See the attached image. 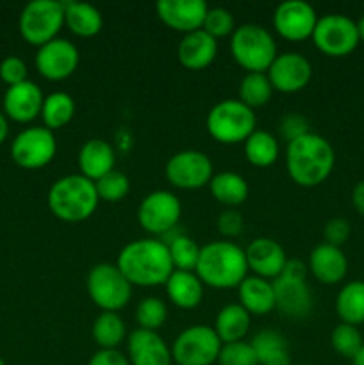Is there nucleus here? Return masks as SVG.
Here are the masks:
<instances>
[{
    "instance_id": "f257e3e1",
    "label": "nucleus",
    "mask_w": 364,
    "mask_h": 365,
    "mask_svg": "<svg viewBox=\"0 0 364 365\" xmlns=\"http://www.w3.org/2000/svg\"><path fill=\"white\" fill-rule=\"evenodd\" d=\"M118 269L131 285H164L175 271L168 246L161 239H136L125 245L118 255Z\"/></svg>"
},
{
    "instance_id": "f03ea898",
    "label": "nucleus",
    "mask_w": 364,
    "mask_h": 365,
    "mask_svg": "<svg viewBox=\"0 0 364 365\" xmlns=\"http://www.w3.org/2000/svg\"><path fill=\"white\" fill-rule=\"evenodd\" d=\"M335 153L330 143L320 134L302 135L288 143L285 168L293 180L303 187H314L328 178L334 170Z\"/></svg>"
},
{
    "instance_id": "7ed1b4c3",
    "label": "nucleus",
    "mask_w": 364,
    "mask_h": 365,
    "mask_svg": "<svg viewBox=\"0 0 364 365\" xmlns=\"http://www.w3.org/2000/svg\"><path fill=\"white\" fill-rule=\"evenodd\" d=\"M196 277L213 289L239 287L248 273L245 250L228 241H213L200 248Z\"/></svg>"
},
{
    "instance_id": "20e7f679",
    "label": "nucleus",
    "mask_w": 364,
    "mask_h": 365,
    "mask_svg": "<svg viewBox=\"0 0 364 365\" xmlns=\"http://www.w3.org/2000/svg\"><path fill=\"white\" fill-rule=\"evenodd\" d=\"M98 202L95 182L81 173L61 177L50 185L46 196L50 212L66 223H79L91 217Z\"/></svg>"
},
{
    "instance_id": "39448f33",
    "label": "nucleus",
    "mask_w": 364,
    "mask_h": 365,
    "mask_svg": "<svg viewBox=\"0 0 364 365\" xmlns=\"http://www.w3.org/2000/svg\"><path fill=\"white\" fill-rule=\"evenodd\" d=\"M231 52L236 63L248 73H264L278 56L273 36L257 24H243L231 36Z\"/></svg>"
},
{
    "instance_id": "423d86ee",
    "label": "nucleus",
    "mask_w": 364,
    "mask_h": 365,
    "mask_svg": "<svg viewBox=\"0 0 364 365\" xmlns=\"http://www.w3.org/2000/svg\"><path fill=\"white\" fill-rule=\"evenodd\" d=\"M207 132L216 141L225 145L245 143L248 135L256 130L257 118L253 109L241 102V100L228 98L214 103L207 114Z\"/></svg>"
},
{
    "instance_id": "0eeeda50",
    "label": "nucleus",
    "mask_w": 364,
    "mask_h": 365,
    "mask_svg": "<svg viewBox=\"0 0 364 365\" xmlns=\"http://www.w3.org/2000/svg\"><path fill=\"white\" fill-rule=\"evenodd\" d=\"M64 25V6L59 0H32L21 9L18 27L21 38L34 46L57 38Z\"/></svg>"
},
{
    "instance_id": "6e6552de",
    "label": "nucleus",
    "mask_w": 364,
    "mask_h": 365,
    "mask_svg": "<svg viewBox=\"0 0 364 365\" xmlns=\"http://www.w3.org/2000/svg\"><path fill=\"white\" fill-rule=\"evenodd\" d=\"M88 294L102 312H118L132 296V285L123 277L116 264H96L91 267L86 280Z\"/></svg>"
},
{
    "instance_id": "1a4fd4ad",
    "label": "nucleus",
    "mask_w": 364,
    "mask_h": 365,
    "mask_svg": "<svg viewBox=\"0 0 364 365\" xmlns=\"http://www.w3.org/2000/svg\"><path fill=\"white\" fill-rule=\"evenodd\" d=\"M221 346L214 328L193 324L177 335L171 344V356L177 365H213L218 362Z\"/></svg>"
},
{
    "instance_id": "9d476101",
    "label": "nucleus",
    "mask_w": 364,
    "mask_h": 365,
    "mask_svg": "<svg viewBox=\"0 0 364 365\" xmlns=\"http://www.w3.org/2000/svg\"><path fill=\"white\" fill-rule=\"evenodd\" d=\"M313 41L323 53L332 57L348 56L359 45L357 21L345 14L330 13L318 18L313 32Z\"/></svg>"
},
{
    "instance_id": "9b49d317",
    "label": "nucleus",
    "mask_w": 364,
    "mask_h": 365,
    "mask_svg": "<svg viewBox=\"0 0 364 365\" xmlns=\"http://www.w3.org/2000/svg\"><path fill=\"white\" fill-rule=\"evenodd\" d=\"M182 214L181 200L171 191H152L138 207V221L148 234L166 235L175 230Z\"/></svg>"
},
{
    "instance_id": "f8f14e48",
    "label": "nucleus",
    "mask_w": 364,
    "mask_h": 365,
    "mask_svg": "<svg viewBox=\"0 0 364 365\" xmlns=\"http://www.w3.org/2000/svg\"><path fill=\"white\" fill-rule=\"evenodd\" d=\"M57 152V141L46 127H29L11 143V157L25 170H38L52 163Z\"/></svg>"
},
{
    "instance_id": "ddd939ff",
    "label": "nucleus",
    "mask_w": 364,
    "mask_h": 365,
    "mask_svg": "<svg viewBox=\"0 0 364 365\" xmlns=\"http://www.w3.org/2000/svg\"><path fill=\"white\" fill-rule=\"evenodd\" d=\"M166 178L171 185L186 191L200 189L213 178V163L200 150H182L171 155L166 163Z\"/></svg>"
},
{
    "instance_id": "4468645a",
    "label": "nucleus",
    "mask_w": 364,
    "mask_h": 365,
    "mask_svg": "<svg viewBox=\"0 0 364 365\" xmlns=\"http://www.w3.org/2000/svg\"><path fill=\"white\" fill-rule=\"evenodd\" d=\"M318 24L316 9L305 0H284L273 13V27L289 41H303L313 38Z\"/></svg>"
},
{
    "instance_id": "2eb2a0df",
    "label": "nucleus",
    "mask_w": 364,
    "mask_h": 365,
    "mask_svg": "<svg viewBox=\"0 0 364 365\" xmlns=\"http://www.w3.org/2000/svg\"><path fill=\"white\" fill-rule=\"evenodd\" d=\"M79 48L64 38H56L39 46L36 52V68L49 81H63L79 66Z\"/></svg>"
},
{
    "instance_id": "dca6fc26",
    "label": "nucleus",
    "mask_w": 364,
    "mask_h": 365,
    "mask_svg": "<svg viewBox=\"0 0 364 365\" xmlns=\"http://www.w3.org/2000/svg\"><path fill=\"white\" fill-rule=\"evenodd\" d=\"M271 88L282 93H296L309 84L313 66L305 56L298 52H282L268 68Z\"/></svg>"
},
{
    "instance_id": "f3484780",
    "label": "nucleus",
    "mask_w": 364,
    "mask_h": 365,
    "mask_svg": "<svg viewBox=\"0 0 364 365\" xmlns=\"http://www.w3.org/2000/svg\"><path fill=\"white\" fill-rule=\"evenodd\" d=\"M275 309L291 319H303L313 310V294L307 280L280 274L273 280Z\"/></svg>"
},
{
    "instance_id": "a211bd4d",
    "label": "nucleus",
    "mask_w": 364,
    "mask_h": 365,
    "mask_svg": "<svg viewBox=\"0 0 364 365\" xmlns=\"http://www.w3.org/2000/svg\"><path fill=\"white\" fill-rule=\"evenodd\" d=\"M207 9L209 6L203 0H159L156 6L161 20L184 34L202 29Z\"/></svg>"
},
{
    "instance_id": "6ab92c4d",
    "label": "nucleus",
    "mask_w": 364,
    "mask_h": 365,
    "mask_svg": "<svg viewBox=\"0 0 364 365\" xmlns=\"http://www.w3.org/2000/svg\"><path fill=\"white\" fill-rule=\"evenodd\" d=\"M127 359L131 365H171V348L157 331L136 328L127 339Z\"/></svg>"
},
{
    "instance_id": "aec40b11",
    "label": "nucleus",
    "mask_w": 364,
    "mask_h": 365,
    "mask_svg": "<svg viewBox=\"0 0 364 365\" xmlns=\"http://www.w3.org/2000/svg\"><path fill=\"white\" fill-rule=\"evenodd\" d=\"M245 255L248 269H252L256 277L266 278V280H275V278L280 277L282 269L288 262L284 248L275 239L270 237L253 239L246 246Z\"/></svg>"
},
{
    "instance_id": "412c9836",
    "label": "nucleus",
    "mask_w": 364,
    "mask_h": 365,
    "mask_svg": "<svg viewBox=\"0 0 364 365\" xmlns=\"http://www.w3.org/2000/svg\"><path fill=\"white\" fill-rule=\"evenodd\" d=\"M43 100L45 96L39 86L32 81H24L7 88L4 95V113L18 123H29L41 114Z\"/></svg>"
},
{
    "instance_id": "4be33fe9",
    "label": "nucleus",
    "mask_w": 364,
    "mask_h": 365,
    "mask_svg": "<svg viewBox=\"0 0 364 365\" xmlns=\"http://www.w3.org/2000/svg\"><path fill=\"white\" fill-rule=\"evenodd\" d=\"M218 53L216 38L207 34L203 29L182 36L177 46V57L188 70H202L214 61Z\"/></svg>"
},
{
    "instance_id": "5701e85b",
    "label": "nucleus",
    "mask_w": 364,
    "mask_h": 365,
    "mask_svg": "<svg viewBox=\"0 0 364 365\" xmlns=\"http://www.w3.org/2000/svg\"><path fill=\"white\" fill-rule=\"evenodd\" d=\"M309 269L318 282L325 285H334L346 277L348 260L341 248L321 242L310 252Z\"/></svg>"
},
{
    "instance_id": "b1692460",
    "label": "nucleus",
    "mask_w": 364,
    "mask_h": 365,
    "mask_svg": "<svg viewBox=\"0 0 364 365\" xmlns=\"http://www.w3.org/2000/svg\"><path fill=\"white\" fill-rule=\"evenodd\" d=\"M79 170L81 175H84L89 180L96 182L107 175L109 171L114 170V163H116V155L114 150L106 139H89L82 145L81 152L77 157Z\"/></svg>"
},
{
    "instance_id": "393cba45",
    "label": "nucleus",
    "mask_w": 364,
    "mask_h": 365,
    "mask_svg": "<svg viewBox=\"0 0 364 365\" xmlns=\"http://www.w3.org/2000/svg\"><path fill=\"white\" fill-rule=\"evenodd\" d=\"M239 305L250 316H264L275 309V291L273 282L261 277H246L238 287Z\"/></svg>"
},
{
    "instance_id": "a878e982",
    "label": "nucleus",
    "mask_w": 364,
    "mask_h": 365,
    "mask_svg": "<svg viewBox=\"0 0 364 365\" xmlns=\"http://www.w3.org/2000/svg\"><path fill=\"white\" fill-rule=\"evenodd\" d=\"M164 285L170 302L178 309H195L203 298V284L193 271L175 269Z\"/></svg>"
},
{
    "instance_id": "bb28decb",
    "label": "nucleus",
    "mask_w": 364,
    "mask_h": 365,
    "mask_svg": "<svg viewBox=\"0 0 364 365\" xmlns=\"http://www.w3.org/2000/svg\"><path fill=\"white\" fill-rule=\"evenodd\" d=\"M63 6L64 24L74 34L81 36V38H91L102 31L103 18L95 6L88 2H75V0L63 2Z\"/></svg>"
},
{
    "instance_id": "cd10ccee",
    "label": "nucleus",
    "mask_w": 364,
    "mask_h": 365,
    "mask_svg": "<svg viewBox=\"0 0 364 365\" xmlns=\"http://www.w3.org/2000/svg\"><path fill=\"white\" fill-rule=\"evenodd\" d=\"M259 365H291L288 341L275 330H261L250 341Z\"/></svg>"
},
{
    "instance_id": "c85d7f7f",
    "label": "nucleus",
    "mask_w": 364,
    "mask_h": 365,
    "mask_svg": "<svg viewBox=\"0 0 364 365\" xmlns=\"http://www.w3.org/2000/svg\"><path fill=\"white\" fill-rule=\"evenodd\" d=\"M250 321H252V316L239 303H231L218 312L214 331L220 337L221 344L239 342L248 334Z\"/></svg>"
},
{
    "instance_id": "c756f323",
    "label": "nucleus",
    "mask_w": 364,
    "mask_h": 365,
    "mask_svg": "<svg viewBox=\"0 0 364 365\" xmlns=\"http://www.w3.org/2000/svg\"><path fill=\"white\" fill-rule=\"evenodd\" d=\"M209 187L214 198L227 207H238L248 198V182L234 171L214 173Z\"/></svg>"
},
{
    "instance_id": "7c9ffc66",
    "label": "nucleus",
    "mask_w": 364,
    "mask_h": 365,
    "mask_svg": "<svg viewBox=\"0 0 364 365\" xmlns=\"http://www.w3.org/2000/svg\"><path fill=\"white\" fill-rule=\"evenodd\" d=\"M335 312L341 323L352 327L364 323V282L353 280L343 285L335 298Z\"/></svg>"
},
{
    "instance_id": "2f4dec72",
    "label": "nucleus",
    "mask_w": 364,
    "mask_h": 365,
    "mask_svg": "<svg viewBox=\"0 0 364 365\" xmlns=\"http://www.w3.org/2000/svg\"><path fill=\"white\" fill-rule=\"evenodd\" d=\"M280 153V145L273 134L266 130H253L245 141V157L257 168H268L275 164Z\"/></svg>"
},
{
    "instance_id": "473e14b6",
    "label": "nucleus",
    "mask_w": 364,
    "mask_h": 365,
    "mask_svg": "<svg viewBox=\"0 0 364 365\" xmlns=\"http://www.w3.org/2000/svg\"><path fill=\"white\" fill-rule=\"evenodd\" d=\"M75 116V102L71 95L64 91H54L45 96L41 107L43 123L49 130H57L63 128L74 120Z\"/></svg>"
},
{
    "instance_id": "72a5a7b5",
    "label": "nucleus",
    "mask_w": 364,
    "mask_h": 365,
    "mask_svg": "<svg viewBox=\"0 0 364 365\" xmlns=\"http://www.w3.org/2000/svg\"><path fill=\"white\" fill-rule=\"evenodd\" d=\"M91 334L100 349H118L125 341L127 327L118 312H102L93 323Z\"/></svg>"
},
{
    "instance_id": "f704fd0d",
    "label": "nucleus",
    "mask_w": 364,
    "mask_h": 365,
    "mask_svg": "<svg viewBox=\"0 0 364 365\" xmlns=\"http://www.w3.org/2000/svg\"><path fill=\"white\" fill-rule=\"evenodd\" d=\"M168 241H163L168 246L173 267L178 271H195L200 257V246L186 234H166Z\"/></svg>"
},
{
    "instance_id": "c9c22d12",
    "label": "nucleus",
    "mask_w": 364,
    "mask_h": 365,
    "mask_svg": "<svg viewBox=\"0 0 364 365\" xmlns=\"http://www.w3.org/2000/svg\"><path fill=\"white\" fill-rule=\"evenodd\" d=\"M271 93H273V88L266 73H246L239 84V100L250 109L270 102Z\"/></svg>"
},
{
    "instance_id": "e433bc0d",
    "label": "nucleus",
    "mask_w": 364,
    "mask_h": 365,
    "mask_svg": "<svg viewBox=\"0 0 364 365\" xmlns=\"http://www.w3.org/2000/svg\"><path fill=\"white\" fill-rule=\"evenodd\" d=\"M166 305H164L163 299L153 298V296L143 299L138 305V309H136V321H138L139 328H143V330L157 331L166 323Z\"/></svg>"
},
{
    "instance_id": "4c0bfd02",
    "label": "nucleus",
    "mask_w": 364,
    "mask_h": 365,
    "mask_svg": "<svg viewBox=\"0 0 364 365\" xmlns=\"http://www.w3.org/2000/svg\"><path fill=\"white\" fill-rule=\"evenodd\" d=\"M96 195L103 202H120L131 191V182L128 177L121 171H109L107 175H103L102 178L95 182Z\"/></svg>"
},
{
    "instance_id": "58836bf2",
    "label": "nucleus",
    "mask_w": 364,
    "mask_h": 365,
    "mask_svg": "<svg viewBox=\"0 0 364 365\" xmlns=\"http://www.w3.org/2000/svg\"><path fill=\"white\" fill-rule=\"evenodd\" d=\"M330 342L332 348L335 349V353H339L341 356H346V359H353L364 344L363 335L357 330V327H352V324L346 323L338 324V327L332 330Z\"/></svg>"
},
{
    "instance_id": "ea45409f",
    "label": "nucleus",
    "mask_w": 364,
    "mask_h": 365,
    "mask_svg": "<svg viewBox=\"0 0 364 365\" xmlns=\"http://www.w3.org/2000/svg\"><path fill=\"white\" fill-rule=\"evenodd\" d=\"M203 31L213 38H223V36H232L236 31L234 14L225 7H209L206 18H203Z\"/></svg>"
},
{
    "instance_id": "a19ab883",
    "label": "nucleus",
    "mask_w": 364,
    "mask_h": 365,
    "mask_svg": "<svg viewBox=\"0 0 364 365\" xmlns=\"http://www.w3.org/2000/svg\"><path fill=\"white\" fill-rule=\"evenodd\" d=\"M218 365H259L250 342H228L223 344L218 355Z\"/></svg>"
},
{
    "instance_id": "79ce46f5",
    "label": "nucleus",
    "mask_w": 364,
    "mask_h": 365,
    "mask_svg": "<svg viewBox=\"0 0 364 365\" xmlns=\"http://www.w3.org/2000/svg\"><path fill=\"white\" fill-rule=\"evenodd\" d=\"M278 132L285 138V141H295V139L302 138V135L309 134V121H307L305 116L298 113H289L285 114L280 120V125H278Z\"/></svg>"
},
{
    "instance_id": "37998d69",
    "label": "nucleus",
    "mask_w": 364,
    "mask_h": 365,
    "mask_svg": "<svg viewBox=\"0 0 364 365\" xmlns=\"http://www.w3.org/2000/svg\"><path fill=\"white\" fill-rule=\"evenodd\" d=\"M0 78L7 86H16L27 81V64L16 56H9L0 63Z\"/></svg>"
},
{
    "instance_id": "c03bdc74",
    "label": "nucleus",
    "mask_w": 364,
    "mask_h": 365,
    "mask_svg": "<svg viewBox=\"0 0 364 365\" xmlns=\"http://www.w3.org/2000/svg\"><path fill=\"white\" fill-rule=\"evenodd\" d=\"M325 242L332 246H338L341 248L350 237V223L343 217H332V220L327 221L323 228Z\"/></svg>"
},
{
    "instance_id": "a18cd8bd",
    "label": "nucleus",
    "mask_w": 364,
    "mask_h": 365,
    "mask_svg": "<svg viewBox=\"0 0 364 365\" xmlns=\"http://www.w3.org/2000/svg\"><path fill=\"white\" fill-rule=\"evenodd\" d=\"M218 228H220L221 234L227 235V237H236V235H239L243 230L241 214L234 209L221 212L220 217H218Z\"/></svg>"
},
{
    "instance_id": "49530a36",
    "label": "nucleus",
    "mask_w": 364,
    "mask_h": 365,
    "mask_svg": "<svg viewBox=\"0 0 364 365\" xmlns=\"http://www.w3.org/2000/svg\"><path fill=\"white\" fill-rule=\"evenodd\" d=\"M88 365H131L127 356L118 349H98L89 359Z\"/></svg>"
},
{
    "instance_id": "de8ad7c7",
    "label": "nucleus",
    "mask_w": 364,
    "mask_h": 365,
    "mask_svg": "<svg viewBox=\"0 0 364 365\" xmlns=\"http://www.w3.org/2000/svg\"><path fill=\"white\" fill-rule=\"evenodd\" d=\"M307 273H309V269H307L305 264L300 262V260H288L284 269H282V274H284V277L300 278V280H307Z\"/></svg>"
},
{
    "instance_id": "09e8293b",
    "label": "nucleus",
    "mask_w": 364,
    "mask_h": 365,
    "mask_svg": "<svg viewBox=\"0 0 364 365\" xmlns=\"http://www.w3.org/2000/svg\"><path fill=\"white\" fill-rule=\"evenodd\" d=\"M352 205L360 216H364V180L357 182L352 191Z\"/></svg>"
},
{
    "instance_id": "8fccbe9b",
    "label": "nucleus",
    "mask_w": 364,
    "mask_h": 365,
    "mask_svg": "<svg viewBox=\"0 0 364 365\" xmlns=\"http://www.w3.org/2000/svg\"><path fill=\"white\" fill-rule=\"evenodd\" d=\"M7 132H9V125H7V118H6V114L0 113V145H2V143L6 141Z\"/></svg>"
},
{
    "instance_id": "3c124183",
    "label": "nucleus",
    "mask_w": 364,
    "mask_h": 365,
    "mask_svg": "<svg viewBox=\"0 0 364 365\" xmlns=\"http://www.w3.org/2000/svg\"><path fill=\"white\" fill-rule=\"evenodd\" d=\"M352 364L353 365H364V344H363V348L359 349V353H357V355L352 359Z\"/></svg>"
},
{
    "instance_id": "603ef678",
    "label": "nucleus",
    "mask_w": 364,
    "mask_h": 365,
    "mask_svg": "<svg viewBox=\"0 0 364 365\" xmlns=\"http://www.w3.org/2000/svg\"><path fill=\"white\" fill-rule=\"evenodd\" d=\"M357 32H359L360 41H364V14L360 16V20L357 21Z\"/></svg>"
},
{
    "instance_id": "864d4df0",
    "label": "nucleus",
    "mask_w": 364,
    "mask_h": 365,
    "mask_svg": "<svg viewBox=\"0 0 364 365\" xmlns=\"http://www.w3.org/2000/svg\"><path fill=\"white\" fill-rule=\"evenodd\" d=\"M0 365H6V362H4V360H2V359H0Z\"/></svg>"
},
{
    "instance_id": "5fc2aeb1",
    "label": "nucleus",
    "mask_w": 364,
    "mask_h": 365,
    "mask_svg": "<svg viewBox=\"0 0 364 365\" xmlns=\"http://www.w3.org/2000/svg\"><path fill=\"white\" fill-rule=\"evenodd\" d=\"M300 365H309V364H300Z\"/></svg>"
}]
</instances>
